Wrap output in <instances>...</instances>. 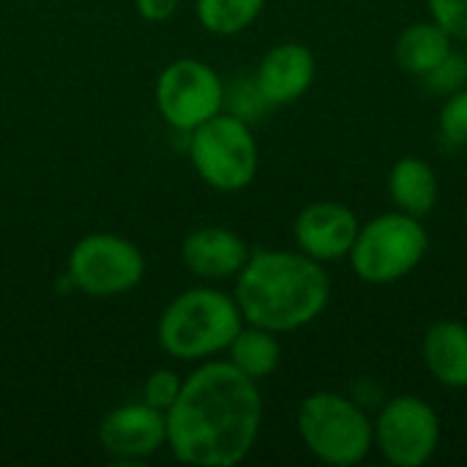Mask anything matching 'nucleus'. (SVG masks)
Returning a JSON list of instances; mask_svg holds the SVG:
<instances>
[{"label": "nucleus", "instance_id": "f257e3e1", "mask_svg": "<svg viewBox=\"0 0 467 467\" xmlns=\"http://www.w3.org/2000/svg\"><path fill=\"white\" fill-rule=\"evenodd\" d=\"M263 427L257 380L230 361L200 364L167 410V446L172 457L194 467L244 462Z\"/></svg>", "mask_w": 467, "mask_h": 467}, {"label": "nucleus", "instance_id": "f03ea898", "mask_svg": "<svg viewBox=\"0 0 467 467\" xmlns=\"http://www.w3.org/2000/svg\"><path fill=\"white\" fill-rule=\"evenodd\" d=\"M233 298L246 323L274 334H290L306 328L326 312L331 279L323 263L298 249H257L235 274Z\"/></svg>", "mask_w": 467, "mask_h": 467}, {"label": "nucleus", "instance_id": "7ed1b4c3", "mask_svg": "<svg viewBox=\"0 0 467 467\" xmlns=\"http://www.w3.org/2000/svg\"><path fill=\"white\" fill-rule=\"evenodd\" d=\"M244 323L246 320L233 296L213 287H192L164 306L156 326V339L172 358L208 361L227 353Z\"/></svg>", "mask_w": 467, "mask_h": 467}, {"label": "nucleus", "instance_id": "20e7f679", "mask_svg": "<svg viewBox=\"0 0 467 467\" xmlns=\"http://www.w3.org/2000/svg\"><path fill=\"white\" fill-rule=\"evenodd\" d=\"M296 424L306 451L323 465L356 467L375 449L372 419L356 400L337 391L309 394Z\"/></svg>", "mask_w": 467, "mask_h": 467}, {"label": "nucleus", "instance_id": "39448f33", "mask_svg": "<svg viewBox=\"0 0 467 467\" xmlns=\"http://www.w3.org/2000/svg\"><path fill=\"white\" fill-rule=\"evenodd\" d=\"M427 249L430 235L421 219L405 211H389L358 227L348 260L361 282L391 285L413 274L427 257Z\"/></svg>", "mask_w": 467, "mask_h": 467}, {"label": "nucleus", "instance_id": "423d86ee", "mask_svg": "<svg viewBox=\"0 0 467 467\" xmlns=\"http://www.w3.org/2000/svg\"><path fill=\"white\" fill-rule=\"evenodd\" d=\"M189 159L197 175L216 192L246 189L260 167V150L249 120L219 112L189 134Z\"/></svg>", "mask_w": 467, "mask_h": 467}, {"label": "nucleus", "instance_id": "0eeeda50", "mask_svg": "<svg viewBox=\"0 0 467 467\" xmlns=\"http://www.w3.org/2000/svg\"><path fill=\"white\" fill-rule=\"evenodd\" d=\"M68 282L90 298L131 293L145 276V257L137 244L112 233H93L74 244L68 254Z\"/></svg>", "mask_w": 467, "mask_h": 467}, {"label": "nucleus", "instance_id": "6e6552de", "mask_svg": "<svg viewBox=\"0 0 467 467\" xmlns=\"http://www.w3.org/2000/svg\"><path fill=\"white\" fill-rule=\"evenodd\" d=\"M156 109L175 131L192 134L224 107V82L213 66L197 57L167 63L156 79Z\"/></svg>", "mask_w": 467, "mask_h": 467}, {"label": "nucleus", "instance_id": "1a4fd4ad", "mask_svg": "<svg viewBox=\"0 0 467 467\" xmlns=\"http://www.w3.org/2000/svg\"><path fill=\"white\" fill-rule=\"evenodd\" d=\"M372 430L375 449L394 467H424L441 446V419L435 408L416 394L389 400L372 421Z\"/></svg>", "mask_w": 467, "mask_h": 467}, {"label": "nucleus", "instance_id": "9d476101", "mask_svg": "<svg viewBox=\"0 0 467 467\" xmlns=\"http://www.w3.org/2000/svg\"><path fill=\"white\" fill-rule=\"evenodd\" d=\"M101 449L118 462H140L167 446V413L140 402L109 410L99 424Z\"/></svg>", "mask_w": 467, "mask_h": 467}, {"label": "nucleus", "instance_id": "9b49d317", "mask_svg": "<svg viewBox=\"0 0 467 467\" xmlns=\"http://www.w3.org/2000/svg\"><path fill=\"white\" fill-rule=\"evenodd\" d=\"M358 216L345 202L320 200L309 202L293 222V238L298 252L317 263L345 260L358 235Z\"/></svg>", "mask_w": 467, "mask_h": 467}, {"label": "nucleus", "instance_id": "f8f14e48", "mask_svg": "<svg viewBox=\"0 0 467 467\" xmlns=\"http://www.w3.org/2000/svg\"><path fill=\"white\" fill-rule=\"evenodd\" d=\"M315 52L301 41H282L263 55L254 71V85L268 107H287L306 96V90L315 85Z\"/></svg>", "mask_w": 467, "mask_h": 467}, {"label": "nucleus", "instance_id": "ddd939ff", "mask_svg": "<svg viewBox=\"0 0 467 467\" xmlns=\"http://www.w3.org/2000/svg\"><path fill=\"white\" fill-rule=\"evenodd\" d=\"M249 244L227 227H200L183 238L181 257L183 265L202 279H230L249 260Z\"/></svg>", "mask_w": 467, "mask_h": 467}, {"label": "nucleus", "instance_id": "4468645a", "mask_svg": "<svg viewBox=\"0 0 467 467\" xmlns=\"http://www.w3.org/2000/svg\"><path fill=\"white\" fill-rule=\"evenodd\" d=\"M427 372L446 389H467V326L438 320L424 334Z\"/></svg>", "mask_w": 467, "mask_h": 467}, {"label": "nucleus", "instance_id": "2eb2a0df", "mask_svg": "<svg viewBox=\"0 0 467 467\" xmlns=\"http://www.w3.org/2000/svg\"><path fill=\"white\" fill-rule=\"evenodd\" d=\"M389 194L397 211L424 219L438 205L441 183L435 170L421 156H402L389 172Z\"/></svg>", "mask_w": 467, "mask_h": 467}, {"label": "nucleus", "instance_id": "dca6fc26", "mask_svg": "<svg viewBox=\"0 0 467 467\" xmlns=\"http://www.w3.org/2000/svg\"><path fill=\"white\" fill-rule=\"evenodd\" d=\"M454 49V38L432 19L408 25L394 41V60L405 74L427 77Z\"/></svg>", "mask_w": 467, "mask_h": 467}, {"label": "nucleus", "instance_id": "f3484780", "mask_svg": "<svg viewBox=\"0 0 467 467\" xmlns=\"http://www.w3.org/2000/svg\"><path fill=\"white\" fill-rule=\"evenodd\" d=\"M227 361L241 369L246 378L252 380H263L268 375L276 372L279 361H282V345H279V334L244 323L241 331L233 337L230 348H227Z\"/></svg>", "mask_w": 467, "mask_h": 467}, {"label": "nucleus", "instance_id": "a211bd4d", "mask_svg": "<svg viewBox=\"0 0 467 467\" xmlns=\"http://www.w3.org/2000/svg\"><path fill=\"white\" fill-rule=\"evenodd\" d=\"M265 0H197V19L213 36H238L263 14Z\"/></svg>", "mask_w": 467, "mask_h": 467}, {"label": "nucleus", "instance_id": "6ab92c4d", "mask_svg": "<svg viewBox=\"0 0 467 467\" xmlns=\"http://www.w3.org/2000/svg\"><path fill=\"white\" fill-rule=\"evenodd\" d=\"M438 129L449 145L467 148V85L457 93L446 96L441 115H438Z\"/></svg>", "mask_w": 467, "mask_h": 467}, {"label": "nucleus", "instance_id": "aec40b11", "mask_svg": "<svg viewBox=\"0 0 467 467\" xmlns=\"http://www.w3.org/2000/svg\"><path fill=\"white\" fill-rule=\"evenodd\" d=\"M181 386L183 380L172 372V369H153L145 383H142V391H140V400L161 413H167L172 408V402L178 400L181 394Z\"/></svg>", "mask_w": 467, "mask_h": 467}, {"label": "nucleus", "instance_id": "412c9836", "mask_svg": "<svg viewBox=\"0 0 467 467\" xmlns=\"http://www.w3.org/2000/svg\"><path fill=\"white\" fill-rule=\"evenodd\" d=\"M435 93H441V96H451V93H457L460 88H465L467 85V55H457L454 49H451V55L443 60V63H438L427 77H421Z\"/></svg>", "mask_w": 467, "mask_h": 467}, {"label": "nucleus", "instance_id": "4be33fe9", "mask_svg": "<svg viewBox=\"0 0 467 467\" xmlns=\"http://www.w3.org/2000/svg\"><path fill=\"white\" fill-rule=\"evenodd\" d=\"M430 19L438 22L454 41H467V0H427Z\"/></svg>", "mask_w": 467, "mask_h": 467}, {"label": "nucleus", "instance_id": "5701e85b", "mask_svg": "<svg viewBox=\"0 0 467 467\" xmlns=\"http://www.w3.org/2000/svg\"><path fill=\"white\" fill-rule=\"evenodd\" d=\"M181 0H137V11L145 22H167L175 16Z\"/></svg>", "mask_w": 467, "mask_h": 467}]
</instances>
